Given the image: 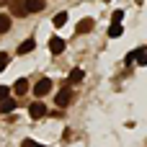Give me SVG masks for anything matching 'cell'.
<instances>
[{"label": "cell", "instance_id": "cell-3", "mask_svg": "<svg viewBox=\"0 0 147 147\" xmlns=\"http://www.w3.org/2000/svg\"><path fill=\"white\" fill-rule=\"evenodd\" d=\"M49 90H52V80H49V78H41V80L34 85V93H36V96H47Z\"/></svg>", "mask_w": 147, "mask_h": 147}, {"label": "cell", "instance_id": "cell-15", "mask_svg": "<svg viewBox=\"0 0 147 147\" xmlns=\"http://www.w3.org/2000/svg\"><path fill=\"white\" fill-rule=\"evenodd\" d=\"M83 78H85V75H83V70H72V72H70V85H72V83H80Z\"/></svg>", "mask_w": 147, "mask_h": 147}, {"label": "cell", "instance_id": "cell-10", "mask_svg": "<svg viewBox=\"0 0 147 147\" xmlns=\"http://www.w3.org/2000/svg\"><path fill=\"white\" fill-rule=\"evenodd\" d=\"M34 47H36V41H34V39H26V41L18 47V54H28V52H34Z\"/></svg>", "mask_w": 147, "mask_h": 147}, {"label": "cell", "instance_id": "cell-17", "mask_svg": "<svg viewBox=\"0 0 147 147\" xmlns=\"http://www.w3.org/2000/svg\"><path fill=\"white\" fill-rule=\"evenodd\" d=\"M5 65H8V54H5V52H0V72L5 70Z\"/></svg>", "mask_w": 147, "mask_h": 147}, {"label": "cell", "instance_id": "cell-13", "mask_svg": "<svg viewBox=\"0 0 147 147\" xmlns=\"http://www.w3.org/2000/svg\"><path fill=\"white\" fill-rule=\"evenodd\" d=\"M121 34H124V28H121V26H119V23H114V26H111V28H109V36H111V39H119V36H121Z\"/></svg>", "mask_w": 147, "mask_h": 147}, {"label": "cell", "instance_id": "cell-6", "mask_svg": "<svg viewBox=\"0 0 147 147\" xmlns=\"http://www.w3.org/2000/svg\"><path fill=\"white\" fill-rule=\"evenodd\" d=\"M10 111H16V98H3L0 101V114H10Z\"/></svg>", "mask_w": 147, "mask_h": 147}, {"label": "cell", "instance_id": "cell-11", "mask_svg": "<svg viewBox=\"0 0 147 147\" xmlns=\"http://www.w3.org/2000/svg\"><path fill=\"white\" fill-rule=\"evenodd\" d=\"M13 90H16V96H23L26 90H28V80H16V85H13Z\"/></svg>", "mask_w": 147, "mask_h": 147}, {"label": "cell", "instance_id": "cell-8", "mask_svg": "<svg viewBox=\"0 0 147 147\" xmlns=\"http://www.w3.org/2000/svg\"><path fill=\"white\" fill-rule=\"evenodd\" d=\"M44 0H26V8H28V13H41L44 10Z\"/></svg>", "mask_w": 147, "mask_h": 147}, {"label": "cell", "instance_id": "cell-1", "mask_svg": "<svg viewBox=\"0 0 147 147\" xmlns=\"http://www.w3.org/2000/svg\"><path fill=\"white\" fill-rule=\"evenodd\" d=\"M70 101H72V88H70V85H65V88H62V90L54 96V103H57L59 109H65Z\"/></svg>", "mask_w": 147, "mask_h": 147}, {"label": "cell", "instance_id": "cell-7", "mask_svg": "<svg viewBox=\"0 0 147 147\" xmlns=\"http://www.w3.org/2000/svg\"><path fill=\"white\" fill-rule=\"evenodd\" d=\"M132 59H137V65H147V47H140L132 52Z\"/></svg>", "mask_w": 147, "mask_h": 147}, {"label": "cell", "instance_id": "cell-12", "mask_svg": "<svg viewBox=\"0 0 147 147\" xmlns=\"http://www.w3.org/2000/svg\"><path fill=\"white\" fill-rule=\"evenodd\" d=\"M10 31V16L0 13V34H8Z\"/></svg>", "mask_w": 147, "mask_h": 147}, {"label": "cell", "instance_id": "cell-4", "mask_svg": "<svg viewBox=\"0 0 147 147\" xmlns=\"http://www.w3.org/2000/svg\"><path fill=\"white\" fill-rule=\"evenodd\" d=\"M28 116H31V119H41V116H47V106L39 103V101L31 103V106H28Z\"/></svg>", "mask_w": 147, "mask_h": 147}, {"label": "cell", "instance_id": "cell-18", "mask_svg": "<svg viewBox=\"0 0 147 147\" xmlns=\"http://www.w3.org/2000/svg\"><path fill=\"white\" fill-rule=\"evenodd\" d=\"M21 147H44V145H39V142H34V140H23Z\"/></svg>", "mask_w": 147, "mask_h": 147}, {"label": "cell", "instance_id": "cell-20", "mask_svg": "<svg viewBox=\"0 0 147 147\" xmlns=\"http://www.w3.org/2000/svg\"><path fill=\"white\" fill-rule=\"evenodd\" d=\"M8 3H10V0H0V5H8Z\"/></svg>", "mask_w": 147, "mask_h": 147}, {"label": "cell", "instance_id": "cell-5", "mask_svg": "<svg viewBox=\"0 0 147 147\" xmlns=\"http://www.w3.org/2000/svg\"><path fill=\"white\" fill-rule=\"evenodd\" d=\"M49 52H52V54H62V52H65V41H62L59 36H52V39H49Z\"/></svg>", "mask_w": 147, "mask_h": 147}, {"label": "cell", "instance_id": "cell-21", "mask_svg": "<svg viewBox=\"0 0 147 147\" xmlns=\"http://www.w3.org/2000/svg\"><path fill=\"white\" fill-rule=\"evenodd\" d=\"M106 3H109V0H106Z\"/></svg>", "mask_w": 147, "mask_h": 147}, {"label": "cell", "instance_id": "cell-14", "mask_svg": "<svg viewBox=\"0 0 147 147\" xmlns=\"http://www.w3.org/2000/svg\"><path fill=\"white\" fill-rule=\"evenodd\" d=\"M52 23H54V26H57V28H59V26H65V23H67V13H57V16H54V21H52Z\"/></svg>", "mask_w": 147, "mask_h": 147}, {"label": "cell", "instance_id": "cell-9", "mask_svg": "<svg viewBox=\"0 0 147 147\" xmlns=\"http://www.w3.org/2000/svg\"><path fill=\"white\" fill-rule=\"evenodd\" d=\"M93 28V18H83L80 23H78V34H88Z\"/></svg>", "mask_w": 147, "mask_h": 147}, {"label": "cell", "instance_id": "cell-19", "mask_svg": "<svg viewBox=\"0 0 147 147\" xmlns=\"http://www.w3.org/2000/svg\"><path fill=\"white\" fill-rule=\"evenodd\" d=\"M121 18H124V13H121V10H116V13H114V18H111V21H114V23H121Z\"/></svg>", "mask_w": 147, "mask_h": 147}, {"label": "cell", "instance_id": "cell-16", "mask_svg": "<svg viewBox=\"0 0 147 147\" xmlns=\"http://www.w3.org/2000/svg\"><path fill=\"white\" fill-rule=\"evenodd\" d=\"M8 96H10V88H8V85H0V101L8 98Z\"/></svg>", "mask_w": 147, "mask_h": 147}, {"label": "cell", "instance_id": "cell-2", "mask_svg": "<svg viewBox=\"0 0 147 147\" xmlns=\"http://www.w3.org/2000/svg\"><path fill=\"white\" fill-rule=\"evenodd\" d=\"M10 10H13V16H16V18H26V16H28L26 0H13V3H10Z\"/></svg>", "mask_w": 147, "mask_h": 147}]
</instances>
